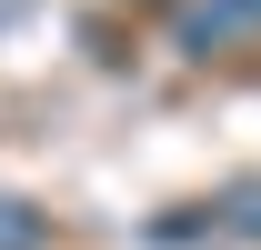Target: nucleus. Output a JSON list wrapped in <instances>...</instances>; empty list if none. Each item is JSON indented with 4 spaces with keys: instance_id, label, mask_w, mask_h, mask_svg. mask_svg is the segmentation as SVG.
Here are the masks:
<instances>
[{
    "instance_id": "7ed1b4c3",
    "label": "nucleus",
    "mask_w": 261,
    "mask_h": 250,
    "mask_svg": "<svg viewBox=\"0 0 261 250\" xmlns=\"http://www.w3.org/2000/svg\"><path fill=\"white\" fill-rule=\"evenodd\" d=\"M31 240H40V230L20 220V200H0V250H31Z\"/></svg>"
},
{
    "instance_id": "f03ea898",
    "label": "nucleus",
    "mask_w": 261,
    "mask_h": 250,
    "mask_svg": "<svg viewBox=\"0 0 261 250\" xmlns=\"http://www.w3.org/2000/svg\"><path fill=\"white\" fill-rule=\"evenodd\" d=\"M221 230H231V240H261V180H241L221 200Z\"/></svg>"
},
{
    "instance_id": "f257e3e1",
    "label": "nucleus",
    "mask_w": 261,
    "mask_h": 250,
    "mask_svg": "<svg viewBox=\"0 0 261 250\" xmlns=\"http://www.w3.org/2000/svg\"><path fill=\"white\" fill-rule=\"evenodd\" d=\"M251 20H261V0H201V10H191V30H181V40H191V50H211V40L251 30Z\"/></svg>"
}]
</instances>
